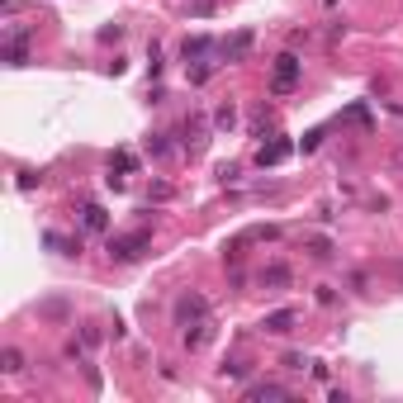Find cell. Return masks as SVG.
Instances as JSON below:
<instances>
[{
  "label": "cell",
  "instance_id": "1",
  "mask_svg": "<svg viewBox=\"0 0 403 403\" xmlns=\"http://www.w3.org/2000/svg\"><path fill=\"white\" fill-rule=\"evenodd\" d=\"M147 247H152V233L138 228V233H119V238H109V256H114L119 266H129V261H138Z\"/></svg>",
  "mask_w": 403,
  "mask_h": 403
},
{
  "label": "cell",
  "instance_id": "2",
  "mask_svg": "<svg viewBox=\"0 0 403 403\" xmlns=\"http://www.w3.org/2000/svg\"><path fill=\"white\" fill-rule=\"evenodd\" d=\"M295 81H299V57H295V53H280V57H275L270 90H275V95H290V90H295Z\"/></svg>",
  "mask_w": 403,
  "mask_h": 403
},
{
  "label": "cell",
  "instance_id": "3",
  "mask_svg": "<svg viewBox=\"0 0 403 403\" xmlns=\"http://www.w3.org/2000/svg\"><path fill=\"white\" fill-rule=\"evenodd\" d=\"M181 147H186V152H204V142H209V119H204V114H190L186 124H181Z\"/></svg>",
  "mask_w": 403,
  "mask_h": 403
},
{
  "label": "cell",
  "instance_id": "4",
  "mask_svg": "<svg viewBox=\"0 0 403 403\" xmlns=\"http://www.w3.org/2000/svg\"><path fill=\"white\" fill-rule=\"evenodd\" d=\"M204 318H209V304H204L199 295H181V299H176V322H181V327L204 322Z\"/></svg>",
  "mask_w": 403,
  "mask_h": 403
},
{
  "label": "cell",
  "instance_id": "5",
  "mask_svg": "<svg viewBox=\"0 0 403 403\" xmlns=\"http://www.w3.org/2000/svg\"><path fill=\"white\" fill-rule=\"evenodd\" d=\"M5 62H10V67H24L28 62V33L24 28H10V33H5Z\"/></svg>",
  "mask_w": 403,
  "mask_h": 403
},
{
  "label": "cell",
  "instance_id": "6",
  "mask_svg": "<svg viewBox=\"0 0 403 403\" xmlns=\"http://www.w3.org/2000/svg\"><path fill=\"white\" fill-rule=\"evenodd\" d=\"M295 152V142L290 138H275V142H261V152H256V166H280V161Z\"/></svg>",
  "mask_w": 403,
  "mask_h": 403
},
{
  "label": "cell",
  "instance_id": "7",
  "mask_svg": "<svg viewBox=\"0 0 403 403\" xmlns=\"http://www.w3.org/2000/svg\"><path fill=\"white\" fill-rule=\"evenodd\" d=\"M261 327H266L270 337H285V332L295 327V309H275V313H266V318H261Z\"/></svg>",
  "mask_w": 403,
  "mask_h": 403
},
{
  "label": "cell",
  "instance_id": "8",
  "mask_svg": "<svg viewBox=\"0 0 403 403\" xmlns=\"http://www.w3.org/2000/svg\"><path fill=\"white\" fill-rule=\"evenodd\" d=\"M181 337H186V347H190V351H199L204 342H209V337H214V318H204V322H190V327L181 332Z\"/></svg>",
  "mask_w": 403,
  "mask_h": 403
},
{
  "label": "cell",
  "instance_id": "9",
  "mask_svg": "<svg viewBox=\"0 0 403 403\" xmlns=\"http://www.w3.org/2000/svg\"><path fill=\"white\" fill-rule=\"evenodd\" d=\"M252 53V33L242 28V33H233L228 43H223V62H242V57Z\"/></svg>",
  "mask_w": 403,
  "mask_h": 403
},
{
  "label": "cell",
  "instance_id": "10",
  "mask_svg": "<svg viewBox=\"0 0 403 403\" xmlns=\"http://www.w3.org/2000/svg\"><path fill=\"white\" fill-rule=\"evenodd\" d=\"M261 285H266V290H285V285H290V266H285V261H270V266L261 270Z\"/></svg>",
  "mask_w": 403,
  "mask_h": 403
},
{
  "label": "cell",
  "instance_id": "11",
  "mask_svg": "<svg viewBox=\"0 0 403 403\" xmlns=\"http://www.w3.org/2000/svg\"><path fill=\"white\" fill-rule=\"evenodd\" d=\"M209 53H214V43H209L204 33H195V38L181 43V57H186V62H199V57H209Z\"/></svg>",
  "mask_w": 403,
  "mask_h": 403
},
{
  "label": "cell",
  "instance_id": "12",
  "mask_svg": "<svg viewBox=\"0 0 403 403\" xmlns=\"http://www.w3.org/2000/svg\"><path fill=\"white\" fill-rule=\"evenodd\" d=\"M81 223H85V233H105V228H109V214L100 209V204H85V209H81Z\"/></svg>",
  "mask_w": 403,
  "mask_h": 403
},
{
  "label": "cell",
  "instance_id": "13",
  "mask_svg": "<svg viewBox=\"0 0 403 403\" xmlns=\"http://www.w3.org/2000/svg\"><path fill=\"white\" fill-rule=\"evenodd\" d=\"M304 247H309V256H313V261H332V242H327V238H309Z\"/></svg>",
  "mask_w": 403,
  "mask_h": 403
},
{
  "label": "cell",
  "instance_id": "14",
  "mask_svg": "<svg viewBox=\"0 0 403 403\" xmlns=\"http://www.w3.org/2000/svg\"><path fill=\"white\" fill-rule=\"evenodd\" d=\"M0 365H5V375H19V370H24V356H19L15 347H5V356H0Z\"/></svg>",
  "mask_w": 403,
  "mask_h": 403
},
{
  "label": "cell",
  "instance_id": "15",
  "mask_svg": "<svg viewBox=\"0 0 403 403\" xmlns=\"http://www.w3.org/2000/svg\"><path fill=\"white\" fill-rule=\"evenodd\" d=\"M280 394H285V389H280V384H252V389H247V399H280Z\"/></svg>",
  "mask_w": 403,
  "mask_h": 403
},
{
  "label": "cell",
  "instance_id": "16",
  "mask_svg": "<svg viewBox=\"0 0 403 403\" xmlns=\"http://www.w3.org/2000/svg\"><path fill=\"white\" fill-rule=\"evenodd\" d=\"M233 124H238V109H233V105H218L214 109V129H233Z\"/></svg>",
  "mask_w": 403,
  "mask_h": 403
},
{
  "label": "cell",
  "instance_id": "17",
  "mask_svg": "<svg viewBox=\"0 0 403 403\" xmlns=\"http://www.w3.org/2000/svg\"><path fill=\"white\" fill-rule=\"evenodd\" d=\"M133 166H138L133 152H114V157H109V171H119V176H124V171H133Z\"/></svg>",
  "mask_w": 403,
  "mask_h": 403
},
{
  "label": "cell",
  "instance_id": "18",
  "mask_svg": "<svg viewBox=\"0 0 403 403\" xmlns=\"http://www.w3.org/2000/svg\"><path fill=\"white\" fill-rule=\"evenodd\" d=\"M147 152H152V157H166V152H171L166 133H152V138H147Z\"/></svg>",
  "mask_w": 403,
  "mask_h": 403
},
{
  "label": "cell",
  "instance_id": "19",
  "mask_svg": "<svg viewBox=\"0 0 403 403\" xmlns=\"http://www.w3.org/2000/svg\"><path fill=\"white\" fill-rule=\"evenodd\" d=\"M223 375H233V379H247V365H242V361H223Z\"/></svg>",
  "mask_w": 403,
  "mask_h": 403
},
{
  "label": "cell",
  "instance_id": "20",
  "mask_svg": "<svg viewBox=\"0 0 403 403\" xmlns=\"http://www.w3.org/2000/svg\"><path fill=\"white\" fill-rule=\"evenodd\" d=\"M43 313H48V318H62V313H67V304H62V299H48V304H43Z\"/></svg>",
  "mask_w": 403,
  "mask_h": 403
},
{
  "label": "cell",
  "instance_id": "21",
  "mask_svg": "<svg viewBox=\"0 0 403 403\" xmlns=\"http://www.w3.org/2000/svg\"><path fill=\"white\" fill-rule=\"evenodd\" d=\"M313 299H318V304H337V290H332V285H318V295H313Z\"/></svg>",
  "mask_w": 403,
  "mask_h": 403
},
{
  "label": "cell",
  "instance_id": "22",
  "mask_svg": "<svg viewBox=\"0 0 403 403\" xmlns=\"http://www.w3.org/2000/svg\"><path fill=\"white\" fill-rule=\"evenodd\" d=\"M280 365H285V370H304V356H299V351H290V356L280 361Z\"/></svg>",
  "mask_w": 403,
  "mask_h": 403
},
{
  "label": "cell",
  "instance_id": "23",
  "mask_svg": "<svg viewBox=\"0 0 403 403\" xmlns=\"http://www.w3.org/2000/svg\"><path fill=\"white\" fill-rule=\"evenodd\" d=\"M190 15H214V0H195V5H190Z\"/></svg>",
  "mask_w": 403,
  "mask_h": 403
}]
</instances>
